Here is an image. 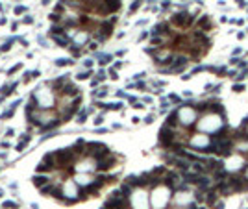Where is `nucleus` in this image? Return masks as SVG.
Here are the masks:
<instances>
[{"mask_svg":"<svg viewBox=\"0 0 248 209\" xmlns=\"http://www.w3.org/2000/svg\"><path fill=\"white\" fill-rule=\"evenodd\" d=\"M196 130L200 131V133H218V131H222L226 126V117H220L217 113H202V117L198 118V122L195 124Z\"/></svg>","mask_w":248,"mask_h":209,"instance_id":"nucleus-1","label":"nucleus"},{"mask_svg":"<svg viewBox=\"0 0 248 209\" xmlns=\"http://www.w3.org/2000/svg\"><path fill=\"white\" fill-rule=\"evenodd\" d=\"M170 192H172V189L165 182L154 185L152 192H150V204H152V207L154 209H163L170 202V198H172Z\"/></svg>","mask_w":248,"mask_h":209,"instance_id":"nucleus-2","label":"nucleus"},{"mask_svg":"<svg viewBox=\"0 0 248 209\" xmlns=\"http://www.w3.org/2000/svg\"><path fill=\"white\" fill-rule=\"evenodd\" d=\"M176 117H178V126L180 128H191L195 126L198 122V118H200V113L196 111L195 106H182L176 109Z\"/></svg>","mask_w":248,"mask_h":209,"instance_id":"nucleus-3","label":"nucleus"},{"mask_svg":"<svg viewBox=\"0 0 248 209\" xmlns=\"http://www.w3.org/2000/svg\"><path fill=\"white\" fill-rule=\"evenodd\" d=\"M187 144L189 148L196 150V152H211V144H213V137L208 133H192L191 137H187Z\"/></svg>","mask_w":248,"mask_h":209,"instance_id":"nucleus-4","label":"nucleus"},{"mask_svg":"<svg viewBox=\"0 0 248 209\" xmlns=\"http://www.w3.org/2000/svg\"><path fill=\"white\" fill-rule=\"evenodd\" d=\"M130 202H132V209H148L150 205V196L144 187H133L130 192Z\"/></svg>","mask_w":248,"mask_h":209,"instance_id":"nucleus-5","label":"nucleus"},{"mask_svg":"<svg viewBox=\"0 0 248 209\" xmlns=\"http://www.w3.org/2000/svg\"><path fill=\"white\" fill-rule=\"evenodd\" d=\"M224 169L228 170L230 174H235V172H241L246 169V159L244 156L241 154H235V156H228L224 159Z\"/></svg>","mask_w":248,"mask_h":209,"instance_id":"nucleus-6","label":"nucleus"},{"mask_svg":"<svg viewBox=\"0 0 248 209\" xmlns=\"http://www.w3.org/2000/svg\"><path fill=\"white\" fill-rule=\"evenodd\" d=\"M192 200H195V194L187 189V185L178 189L176 194H174V204L176 205H192Z\"/></svg>","mask_w":248,"mask_h":209,"instance_id":"nucleus-7","label":"nucleus"},{"mask_svg":"<svg viewBox=\"0 0 248 209\" xmlns=\"http://www.w3.org/2000/svg\"><path fill=\"white\" fill-rule=\"evenodd\" d=\"M170 24H174V26L183 30V28H189V26L195 24V17L189 15L187 11H182V13H176V15L170 19Z\"/></svg>","mask_w":248,"mask_h":209,"instance_id":"nucleus-8","label":"nucleus"},{"mask_svg":"<svg viewBox=\"0 0 248 209\" xmlns=\"http://www.w3.org/2000/svg\"><path fill=\"white\" fill-rule=\"evenodd\" d=\"M196 24H198V28H202V32H208V30L213 28V22H211V19L208 15H202L200 19L196 20Z\"/></svg>","mask_w":248,"mask_h":209,"instance_id":"nucleus-9","label":"nucleus"},{"mask_svg":"<svg viewBox=\"0 0 248 209\" xmlns=\"http://www.w3.org/2000/svg\"><path fill=\"white\" fill-rule=\"evenodd\" d=\"M243 89H244V85H241V83H235V85H233V91L235 93H241Z\"/></svg>","mask_w":248,"mask_h":209,"instance_id":"nucleus-10","label":"nucleus"},{"mask_svg":"<svg viewBox=\"0 0 248 209\" xmlns=\"http://www.w3.org/2000/svg\"><path fill=\"white\" fill-rule=\"evenodd\" d=\"M243 172H244V174H243V178H244V179H246V183H248V166H246V169H244V170H243Z\"/></svg>","mask_w":248,"mask_h":209,"instance_id":"nucleus-11","label":"nucleus"},{"mask_svg":"<svg viewBox=\"0 0 248 209\" xmlns=\"http://www.w3.org/2000/svg\"><path fill=\"white\" fill-rule=\"evenodd\" d=\"M189 209H204V207H196V205H189Z\"/></svg>","mask_w":248,"mask_h":209,"instance_id":"nucleus-12","label":"nucleus"}]
</instances>
